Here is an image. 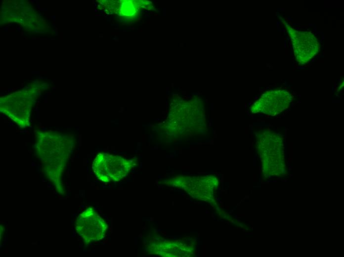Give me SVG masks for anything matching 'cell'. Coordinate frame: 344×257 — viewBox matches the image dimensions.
<instances>
[{
    "mask_svg": "<svg viewBox=\"0 0 344 257\" xmlns=\"http://www.w3.org/2000/svg\"><path fill=\"white\" fill-rule=\"evenodd\" d=\"M35 148L47 176L58 186L74 145L73 135L52 131H35Z\"/></svg>",
    "mask_w": 344,
    "mask_h": 257,
    "instance_id": "obj_1",
    "label": "cell"
},
{
    "mask_svg": "<svg viewBox=\"0 0 344 257\" xmlns=\"http://www.w3.org/2000/svg\"><path fill=\"white\" fill-rule=\"evenodd\" d=\"M37 95L36 89L33 87L1 97L0 112L19 127L26 128L30 125V115Z\"/></svg>",
    "mask_w": 344,
    "mask_h": 257,
    "instance_id": "obj_2",
    "label": "cell"
},
{
    "mask_svg": "<svg viewBox=\"0 0 344 257\" xmlns=\"http://www.w3.org/2000/svg\"><path fill=\"white\" fill-rule=\"evenodd\" d=\"M134 160L107 153H100L94 158L92 168L96 177L104 183L119 181L135 166Z\"/></svg>",
    "mask_w": 344,
    "mask_h": 257,
    "instance_id": "obj_3",
    "label": "cell"
},
{
    "mask_svg": "<svg viewBox=\"0 0 344 257\" xmlns=\"http://www.w3.org/2000/svg\"><path fill=\"white\" fill-rule=\"evenodd\" d=\"M75 228L78 235L88 244L103 239L108 225L93 208L89 207L78 215Z\"/></svg>",
    "mask_w": 344,
    "mask_h": 257,
    "instance_id": "obj_4",
    "label": "cell"
},
{
    "mask_svg": "<svg viewBox=\"0 0 344 257\" xmlns=\"http://www.w3.org/2000/svg\"><path fill=\"white\" fill-rule=\"evenodd\" d=\"M289 28L288 32L291 38L296 60L300 63H307L320 49L317 39L310 32H299Z\"/></svg>",
    "mask_w": 344,
    "mask_h": 257,
    "instance_id": "obj_5",
    "label": "cell"
},
{
    "mask_svg": "<svg viewBox=\"0 0 344 257\" xmlns=\"http://www.w3.org/2000/svg\"><path fill=\"white\" fill-rule=\"evenodd\" d=\"M291 96L285 90H276L266 92L253 105L254 113L261 112L274 115L288 108L291 100Z\"/></svg>",
    "mask_w": 344,
    "mask_h": 257,
    "instance_id": "obj_6",
    "label": "cell"
},
{
    "mask_svg": "<svg viewBox=\"0 0 344 257\" xmlns=\"http://www.w3.org/2000/svg\"><path fill=\"white\" fill-rule=\"evenodd\" d=\"M186 245L181 242L154 239L149 242L147 249L149 254L164 257H180L185 256L188 251Z\"/></svg>",
    "mask_w": 344,
    "mask_h": 257,
    "instance_id": "obj_7",
    "label": "cell"
}]
</instances>
